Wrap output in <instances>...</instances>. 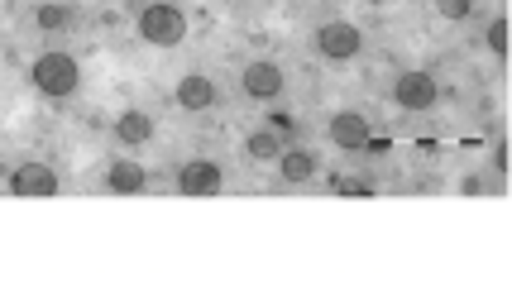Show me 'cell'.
<instances>
[{
	"mask_svg": "<svg viewBox=\"0 0 512 287\" xmlns=\"http://www.w3.org/2000/svg\"><path fill=\"white\" fill-rule=\"evenodd\" d=\"M312 48L326 63H355L364 53V29L350 20H326L312 29Z\"/></svg>",
	"mask_w": 512,
	"mask_h": 287,
	"instance_id": "obj_4",
	"label": "cell"
},
{
	"mask_svg": "<svg viewBox=\"0 0 512 287\" xmlns=\"http://www.w3.org/2000/svg\"><path fill=\"white\" fill-rule=\"evenodd\" d=\"M67 5H72V0H67Z\"/></svg>",
	"mask_w": 512,
	"mask_h": 287,
	"instance_id": "obj_22",
	"label": "cell"
},
{
	"mask_svg": "<svg viewBox=\"0 0 512 287\" xmlns=\"http://www.w3.org/2000/svg\"><path fill=\"white\" fill-rule=\"evenodd\" d=\"M489 163H493V173H498V177L508 173V139H498V144H493V154H489Z\"/></svg>",
	"mask_w": 512,
	"mask_h": 287,
	"instance_id": "obj_18",
	"label": "cell"
},
{
	"mask_svg": "<svg viewBox=\"0 0 512 287\" xmlns=\"http://www.w3.org/2000/svg\"><path fill=\"white\" fill-rule=\"evenodd\" d=\"M283 87H288V77H283V67L273 63V58H254V63L240 67V91H245L249 101H259V106L278 101Z\"/></svg>",
	"mask_w": 512,
	"mask_h": 287,
	"instance_id": "obj_6",
	"label": "cell"
},
{
	"mask_svg": "<svg viewBox=\"0 0 512 287\" xmlns=\"http://www.w3.org/2000/svg\"><path fill=\"white\" fill-rule=\"evenodd\" d=\"M101 182H106V192H115V197H144L149 192V168L134 163V158H111Z\"/></svg>",
	"mask_w": 512,
	"mask_h": 287,
	"instance_id": "obj_9",
	"label": "cell"
},
{
	"mask_svg": "<svg viewBox=\"0 0 512 287\" xmlns=\"http://www.w3.org/2000/svg\"><path fill=\"white\" fill-rule=\"evenodd\" d=\"M283 149H288V144H283V134L278 130H249L245 134V158L249 163H278V154H283Z\"/></svg>",
	"mask_w": 512,
	"mask_h": 287,
	"instance_id": "obj_14",
	"label": "cell"
},
{
	"mask_svg": "<svg viewBox=\"0 0 512 287\" xmlns=\"http://www.w3.org/2000/svg\"><path fill=\"white\" fill-rule=\"evenodd\" d=\"M154 134H158V115L144 111V106L120 111L115 115V125H111V139L120 144V149H144V144H154Z\"/></svg>",
	"mask_w": 512,
	"mask_h": 287,
	"instance_id": "obj_8",
	"label": "cell"
},
{
	"mask_svg": "<svg viewBox=\"0 0 512 287\" xmlns=\"http://www.w3.org/2000/svg\"><path fill=\"white\" fill-rule=\"evenodd\" d=\"M173 101H178L182 111H211L216 101H221V91H216V77H206V72H182L178 87H173Z\"/></svg>",
	"mask_w": 512,
	"mask_h": 287,
	"instance_id": "obj_10",
	"label": "cell"
},
{
	"mask_svg": "<svg viewBox=\"0 0 512 287\" xmlns=\"http://www.w3.org/2000/svg\"><path fill=\"white\" fill-rule=\"evenodd\" d=\"M29 82H34V91L48 96V101H67V96L82 91V63H77L67 48H44V53L29 63Z\"/></svg>",
	"mask_w": 512,
	"mask_h": 287,
	"instance_id": "obj_1",
	"label": "cell"
},
{
	"mask_svg": "<svg viewBox=\"0 0 512 287\" xmlns=\"http://www.w3.org/2000/svg\"><path fill=\"white\" fill-rule=\"evenodd\" d=\"M5 192H10V197H58V192H63V177L53 173L48 163H39V158H24V163L10 168Z\"/></svg>",
	"mask_w": 512,
	"mask_h": 287,
	"instance_id": "obj_5",
	"label": "cell"
},
{
	"mask_svg": "<svg viewBox=\"0 0 512 287\" xmlns=\"http://www.w3.org/2000/svg\"><path fill=\"white\" fill-rule=\"evenodd\" d=\"M474 5H479V0H436V15L450 24H465L469 15H474Z\"/></svg>",
	"mask_w": 512,
	"mask_h": 287,
	"instance_id": "obj_16",
	"label": "cell"
},
{
	"mask_svg": "<svg viewBox=\"0 0 512 287\" xmlns=\"http://www.w3.org/2000/svg\"><path fill=\"white\" fill-rule=\"evenodd\" d=\"M134 34L149 48H178L187 39V10L173 0H144L134 10Z\"/></svg>",
	"mask_w": 512,
	"mask_h": 287,
	"instance_id": "obj_2",
	"label": "cell"
},
{
	"mask_svg": "<svg viewBox=\"0 0 512 287\" xmlns=\"http://www.w3.org/2000/svg\"><path fill=\"white\" fill-rule=\"evenodd\" d=\"M460 192H465V197H484V177H465Z\"/></svg>",
	"mask_w": 512,
	"mask_h": 287,
	"instance_id": "obj_20",
	"label": "cell"
},
{
	"mask_svg": "<svg viewBox=\"0 0 512 287\" xmlns=\"http://www.w3.org/2000/svg\"><path fill=\"white\" fill-rule=\"evenodd\" d=\"M268 130H278V134H292V130H297V120H292L288 111H273V115H268Z\"/></svg>",
	"mask_w": 512,
	"mask_h": 287,
	"instance_id": "obj_19",
	"label": "cell"
},
{
	"mask_svg": "<svg viewBox=\"0 0 512 287\" xmlns=\"http://www.w3.org/2000/svg\"><path fill=\"white\" fill-rule=\"evenodd\" d=\"M178 192L182 197H221L225 192L221 163H211V158H192V163H182L178 168Z\"/></svg>",
	"mask_w": 512,
	"mask_h": 287,
	"instance_id": "obj_7",
	"label": "cell"
},
{
	"mask_svg": "<svg viewBox=\"0 0 512 287\" xmlns=\"http://www.w3.org/2000/svg\"><path fill=\"white\" fill-rule=\"evenodd\" d=\"M273 168H278V177H283L288 187H307V182L321 173V154H312V149H283Z\"/></svg>",
	"mask_w": 512,
	"mask_h": 287,
	"instance_id": "obj_12",
	"label": "cell"
},
{
	"mask_svg": "<svg viewBox=\"0 0 512 287\" xmlns=\"http://www.w3.org/2000/svg\"><path fill=\"white\" fill-rule=\"evenodd\" d=\"M326 134H331L335 149H345V154H359V149L374 139V130H369V115H359V111H335L331 125H326Z\"/></svg>",
	"mask_w": 512,
	"mask_h": 287,
	"instance_id": "obj_11",
	"label": "cell"
},
{
	"mask_svg": "<svg viewBox=\"0 0 512 287\" xmlns=\"http://www.w3.org/2000/svg\"><path fill=\"white\" fill-rule=\"evenodd\" d=\"M115 5H120V0H115Z\"/></svg>",
	"mask_w": 512,
	"mask_h": 287,
	"instance_id": "obj_23",
	"label": "cell"
},
{
	"mask_svg": "<svg viewBox=\"0 0 512 287\" xmlns=\"http://www.w3.org/2000/svg\"><path fill=\"white\" fill-rule=\"evenodd\" d=\"M259 5H268V0H259Z\"/></svg>",
	"mask_w": 512,
	"mask_h": 287,
	"instance_id": "obj_21",
	"label": "cell"
},
{
	"mask_svg": "<svg viewBox=\"0 0 512 287\" xmlns=\"http://www.w3.org/2000/svg\"><path fill=\"white\" fill-rule=\"evenodd\" d=\"M388 96H393V106L407 115H431L436 101H441V82H436V72H426V67H407V72L393 77Z\"/></svg>",
	"mask_w": 512,
	"mask_h": 287,
	"instance_id": "obj_3",
	"label": "cell"
},
{
	"mask_svg": "<svg viewBox=\"0 0 512 287\" xmlns=\"http://www.w3.org/2000/svg\"><path fill=\"white\" fill-rule=\"evenodd\" d=\"M484 48H489L493 58H508V15H493L484 24Z\"/></svg>",
	"mask_w": 512,
	"mask_h": 287,
	"instance_id": "obj_15",
	"label": "cell"
},
{
	"mask_svg": "<svg viewBox=\"0 0 512 287\" xmlns=\"http://www.w3.org/2000/svg\"><path fill=\"white\" fill-rule=\"evenodd\" d=\"M29 20L39 34H67L72 24H77V10L67 5V0H39L34 10H29Z\"/></svg>",
	"mask_w": 512,
	"mask_h": 287,
	"instance_id": "obj_13",
	"label": "cell"
},
{
	"mask_svg": "<svg viewBox=\"0 0 512 287\" xmlns=\"http://www.w3.org/2000/svg\"><path fill=\"white\" fill-rule=\"evenodd\" d=\"M335 192L340 197H374V182L369 177H335Z\"/></svg>",
	"mask_w": 512,
	"mask_h": 287,
	"instance_id": "obj_17",
	"label": "cell"
}]
</instances>
